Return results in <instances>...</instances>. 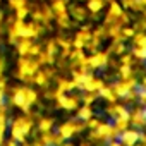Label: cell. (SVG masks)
Segmentation results:
<instances>
[{
  "mask_svg": "<svg viewBox=\"0 0 146 146\" xmlns=\"http://www.w3.org/2000/svg\"><path fill=\"white\" fill-rule=\"evenodd\" d=\"M86 127V124H76V122H65L58 127V134L64 137V139H70L76 132H81L83 129Z\"/></svg>",
  "mask_w": 146,
  "mask_h": 146,
  "instance_id": "1",
  "label": "cell"
},
{
  "mask_svg": "<svg viewBox=\"0 0 146 146\" xmlns=\"http://www.w3.org/2000/svg\"><path fill=\"white\" fill-rule=\"evenodd\" d=\"M119 141L124 146H136V144H139V132L136 129H125L124 132H120Z\"/></svg>",
  "mask_w": 146,
  "mask_h": 146,
  "instance_id": "2",
  "label": "cell"
},
{
  "mask_svg": "<svg viewBox=\"0 0 146 146\" xmlns=\"http://www.w3.org/2000/svg\"><path fill=\"white\" fill-rule=\"evenodd\" d=\"M57 103L60 108L64 110H76L78 108V100L76 98H72V96H65L64 93L60 96H57Z\"/></svg>",
  "mask_w": 146,
  "mask_h": 146,
  "instance_id": "3",
  "label": "cell"
},
{
  "mask_svg": "<svg viewBox=\"0 0 146 146\" xmlns=\"http://www.w3.org/2000/svg\"><path fill=\"white\" fill-rule=\"evenodd\" d=\"M131 124L136 127H144L146 125V113L143 108H137L131 113Z\"/></svg>",
  "mask_w": 146,
  "mask_h": 146,
  "instance_id": "4",
  "label": "cell"
},
{
  "mask_svg": "<svg viewBox=\"0 0 146 146\" xmlns=\"http://www.w3.org/2000/svg\"><path fill=\"white\" fill-rule=\"evenodd\" d=\"M129 124H131V113H129V115H120V117H115L113 127H115L119 132H124L125 129H129Z\"/></svg>",
  "mask_w": 146,
  "mask_h": 146,
  "instance_id": "5",
  "label": "cell"
},
{
  "mask_svg": "<svg viewBox=\"0 0 146 146\" xmlns=\"http://www.w3.org/2000/svg\"><path fill=\"white\" fill-rule=\"evenodd\" d=\"M14 125L19 127V129H21L23 132H26V134H29L31 129H33V122H31V119H28V117H21V119H17Z\"/></svg>",
  "mask_w": 146,
  "mask_h": 146,
  "instance_id": "6",
  "label": "cell"
},
{
  "mask_svg": "<svg viewBox=\"0 0 146 146\" xmlns=\"http://www.w3.org/2000/svg\"><path fill=\"white\" fill-rule=\"evenodd\" d=\"M93 117V112H91V107L90 105H84V107H81V108H78V119L79 120H90Z\"/></svg>",
  "mask_w": 146,
  "mask_h": 146,
  "instance_id": "7",
  "label": "cell"
},
{
  "mask_svg": "<svg viewBox=\"0 0 146 146\" xmlns=\"http://www.w3.org/2000/svg\"><path fill=\"white\" fill-rule=\"evenodd\" d=\"M90 64H91L93 67H102V65L107 64V55H105V53H96L93 58H90Z\"/></svg>",
  "mask_w": 146,
  "mask_h": 146,
  "instance_id": "8",
  "label": "cell"
},
{
  "mask_svg": "<svg viewBox=\"0 0 146 146\" xmlns=\"http://www.w3.org/2000/svg\"><path fill=\"white\" fill-rule=\"evenodd\" d=\"M100 95H102L105 100L112 102V103H113V102H115V98H117V95L113 93V90H112V88H102V90H100Z\"/></svg>",
  "mask_w": 146,
  "mask_h": 146,
  "instance_id": "9",
  "label": "cell"
},
{
  "mask_svg": "<svg viewBox=\"0 0 146 146\" xmlns=\"http://www.w3.org/2000/svg\"><path fill=\"white\" fill-rule=\"evenodd\" d=\"M52 125H53L52 119H41L40 124H38V129H40L41 132H48V131H52Z\"/></svg>",
  "mask_w": 146,
  "mask_h": 146,
  "instance_id": "10",
  "label": "cell"
},
{
  "mask_svg": "<svg viewBox=\"0 0 146 146\" xmlns=\"http://www.w3.org/2000/svg\"><path fill=\"white\" fill-rule=\"evenodd\" d=\"M53 137H55V134H53L52 131L41 132V141L45 143V146H52V144H53Z\"/></svg>",
  "mask_w": 146,
  "mask_h": 146,
  "instance_id": "11",
  "label": "cell"
},
{
  "mask_svg": "<svg viewBox=\"0 0 146 146\" xmlns=\"http://www.w3.org/2000/svg\"><path fill=\"white\" fill-rule=\"evenodd\" d=\"M100 124H102V122H100L98 119H93V117H91L90 120H86V127H90L91 131H95V129H98V127H100Z\"/></svg>",
  "mask_w": 146,
  "mask_h": 146,
  "instance_id": "12",
  "label": "cell"
},
{
  "mask_svg": "<svg viewBox=\"0 0 146 146\" xmlns=\"http://www.w3.org/2000/svg\"><path fill=\"white\" fill-rule=\"evenodd\" d=\"M120 76H122V79H129L131 78V69H129V65H122L120 67Z\"/></svg>",
  "mask_w": 146,
  "mask_h": 146,
  "instance_id": "13",
  "label": "cell"
},
{
  "mask_svg": "<svg viewBox=\"0 0 146 146\" xmlns=\"http://www.w3.org/2000/svg\"><path fill=\"white\" fill-rule=\"evenodd\" d=\"M134 55L139 57V58H146V46H137L136 52H134Z\"/></svg>",
  "mask_w": 146,
  "mask_h": 146,
  "instance_id": "14",
  "label": "cell"
},
{
  "mask_svg": "<svg viewBox=\"0 0 146 146\" xmlns=\"http://www.w3.org/2000/svg\"><path fill=\"white\" fill-rule=\"evenodd\" d=\"M64 141H65V139L57 132V134H55V137H53V144H52V146H62V144H64Z\"/></svg>",
  "mask_w": 146,
  "mask_h": 146,
  "instance_id": "15",
  "label": "cell"
},
{
  "mask_svg": "<svg viewBox=\"0 0 146 146\" xmlns=\"http://www.w3.org/2000/svg\"><path fill=\"white\" fill-rule=\"evenodd\" d=\"M35 81H36V84H45L46 83V74H36V78H35Z\"/></svg>",
  "mask_w": 146,
  "mask_h": 146,
  "instance_id": "16",
  "label": "cell"
},
{
  "mask_svg": "<svg viewBox=\"0 0 146 146\" xmlns=\"http://www.w3.org/2000/svg\"><path fill=\"white\" fill-rule=\"evenodd\" d=\"M139 100H141V103H143V105H146V90L139 91Z\"/></svg>",
  "mask_w": 146,
  "mask_h": 146,
  "instance_id": "17",
  "label": "cell"
},
{
  "mask_svg": "<svg viewBox=\"0 0 146 146\" xmlns=\"http://www.w3.org/2000/svg\"><path fill=\"white\" fill-rule=\"evenodd\" d=\"M108 146H124V144H122L120 141H117V139H113V141H110V143H108Z\"/></svg>",
  "mask_w": 146,
  "mask_h": 146,
  "instance_id": "18",
  "label": "cell"
},
{
  "mask_svg": "<svg viewBox=\"0 0 146 146\" xmlns=\"http://www.w3.org/2000/svg\"><path fill=\"white\" fill-rule=\"evenodd\" d=\"M139 143H146V134H141L139 132Z\"/></svg>",
  "mask_w": 146,
  "mask_h": 146,
  "instance_id": "19",
  "label": "cell"
},
{
  "mask_svg": "<svg viewBox=\"0 0 146 146\" xmlns=\"http://www.w3.org/2000/svg\"><path fill=\"white\" fill-rule=\"evenodd\" d=\"M31 146H45V143H43V141L40 139V141H35V143H33Z\"/></svg>",
  "mask_w": 146,
  "mask_h": 146,
  "instance_id": "20",
  "label": "cell"
},
{
  "mask_svg": "<svg viewBox=\"0 0 146 146\" xmlns=\"http://www.w3.org/2000/svg\"><path fill=\"white\" fill-rule=\"evenodd\" d=\"M5 146H16V141H9V143H7Z\"/></svg>",
  "mask_w": 146,
  "mask_h": 146,
  "instance_id": "21",
  "label": "cell"
},
{
  "mask_svg": "<svg viewBox=\"0 0 146 146\" xmlns=\"http://www.w3.org/2000/svg\"><path fill=\"white\" fill-rule=\"evenodd\" d=\"M62 146H74V144H69V143H64Z\"/></svg>",
  "mask_w": 146,
  "mask_h": 146,
  "instance_id": "22",
  "label": "cell"
},
{
  "mask_svg": "<svg viewBox=\"0 0 146 146\" xmlns=\"http://www.w3.org/2000/svg\"><path fill=\"white\" fill-rule=\"evenodd\" d=\"M81 146H90V144H81Z\"/></svg>",
  "mask_w": 146,
  "mask_h": 146,
  "instance_id": "23",
  "label": "cell"
}]
</instances>
